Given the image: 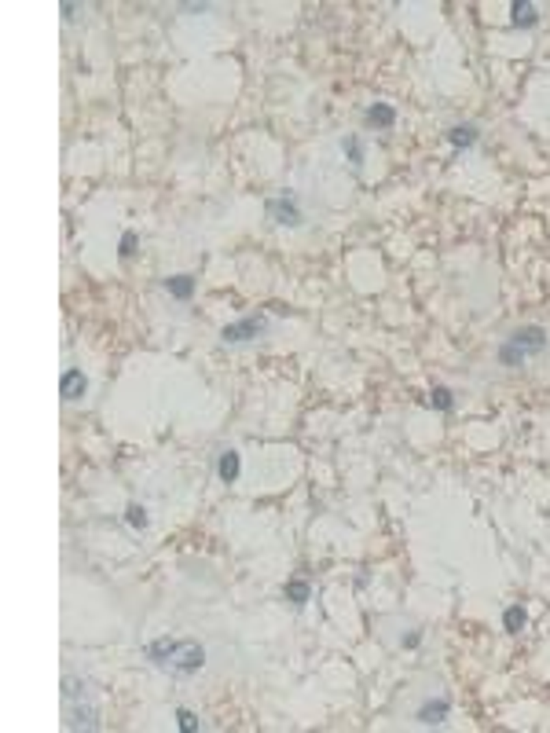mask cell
Instances as JSON below:
<instances>
[{
	"mask_svg": "<svg viewBox=\"0 0 550 733\" xmlns=\"http://www.w3.org/2000/svg\"><path fill=\"white\" fill-rule=\"evenodd\" d=\"M176 719H180V730H184V733H191V730L198 726V722H195V715H191V711H184V708L176 711Z\"/></svg>",
	"mask_w": 550,
	"mask_h": 733,
	"instance_id": "cell-18",
	"label": "cell"
},
{
	"mask_svg": "<svg viewBox=\"0 0 550 733\" xmlns=\"http://www.w3.org/2000/svg\"><path fill=\"white\" fill-rule=\"evenodd\" d=\"M125 520H129V525H132V528H147V509H143V506H136V503H132L129 509H125Z\"/></svg>",
	"mask_w": 550,
	"mask_h": 733,
	"instance_id": "cell-16",
	"label": "cell"
},
{
	"mask_svg": "<svg viewBox=\"0 0 550 733\" xmlns=\"http://www.w3.org/2000/svg\"><path fill=\"white\" fill-rule=\"evenodd\" d=\"M239 470H242V466H239V451H224V455H220L217 477H220L224 484H235V481H239Z\"/></svg>",
	"mask_w": 550,
	"mask_h": 733,
	"instance_id": "cell-6",
	"label": "cell"
},
{
	"mask_svg": "<svg viewBox=\"0 0 550 733\" xmlns=\"http://www.w3.org/2000/svg\"><path fill=\"white\" fill-rule=\"evenodd\" d=\"M118 253H121V257H132V253H136V231H125V235H121V250Z\"/></svg>",
	"mask_w": 550,
	"mask_h": 733,
	"instance_id": "cell-17",
	"label": "cell"
},
{
	"mask_svg": "<svg viewBox=\"0 0 550 733\" xmlns=\"http://www.w3.org/2000/svg\"><path fill=\"white\" fill-rule=\"evenodd\" d=\"M510 15H514V26H536V4H528V0H517V4L510 8Z\"/></svg>",
	"mask_w": 550,
	"mask_h": 733,
	"instance_id": "cell-11",
	"label": "cell"
},
{
	"mask_svg": "<svg viewBox=\"0 0 550 733\" xmlns=\"http://www.w3.org/2000/svg\"><path fill=\"white\" fill-rule=\"evenodd\" d=\"M147 656L154 664H165L173 667L176 675H195L198 667L206 664V653L198 642H173V638H162V642H151L147 645Z\"/></svg>",
	"mask_w": 550,
	"mask_h": 733,
	"instance_id": "cell-1",
	"label": "cell"
},
{
	"mask_svg": "<svg viewBox=\"0 0 550 733\" xmlns=\"http://www.w3.org/2000/svg\"><path fill=\"white\" fill-rule=\"evenodd\" d=\"M393 121H396V110L389 107V103H374V107L367 110V125H374V129H389Z\"/></svg>",
	"mask_w": 550,
	"mask_h": 733,
	"instance_id": "cell-8",
	"label": "cell"
},
{
	"mask_svg": "<svg viewBox=\"0 0 550 733\" xmlns=\"http://www.w3.org/2000/svg\"><path fill=\"white\" fill-rule=\"evenodd\" d=\"M528 623V616H525V609L521 605H514V609H506V616H503V627L510 634H521V627Z\"/></svg>",
	"mask_w": 550,
	"mask_h": 733,
	"instance_id": "cell-12",
	"label": "cell"
},
{
	"mask_svg": "<svg viewBox=\"0 0 550 733\" xmlns=\"http://www.w3.org/2000/svg\"><path fill=\"white\" fill-rule=\"evenodd\" d=\"M429 403H433V407H437V411H451V407H455V396H451V389L437 385V389L429 392Z\"/></svg>",
	"mask_w": 550,
	"mask_h": 733,
	"instance_id": "cell-14",
	"label": "cell"
},
{
	"mask_svg": "<svg viewBox=\"0 0 550 733\" xmlns=\"http://www.w3.org/2000/svg\"><path fill=\"white\" fill-rule=\"evenodd\" d=\"M448 143L459 147V151H466V147L477 143V129H473V125H455V129L448 132Z\"/></svg>",
	"mask_w": 550,
	"mask_h": 733,
	"instance_id": "cell-10",
	"label": "cell"
},
{
	"mask_svg": "<svg viewBox=\"0 0 550 733\" xmlns=\"http://www.w3.org/2000/svg\"><path fill=\"white\" fill-rule=\"evenodd\" d=\"M506 341H510L517 352H525V359H528V356H539L547 348V331H543V326H525V331L510 334Z\"/></svg>",
	"mask_w": 550,
	"mask_h": 733,
	"instance_id": "cell-3",
	"label": "cell"
},
{
	"mask_svg": "<svg viewBox=\"0 0 550 733\" xmlns=\"http://www.w3.org/2000/svg\"><path fill=\"white\" fill-rule=\"evenodd\" d=\"M84 389H88V378H84L81 370H67L62 381H59V396L62 400H81Z\"/></svg>",
	"mask_w": 550,
	"mask_h": 733,
	"instance_id": "cell-5",
	"label": "cell"
},
{
	"mask_svg": "<svg viewBox=\"0 0 550 733\" xmlns=\"http://www.w3.org/2000/svg\"><path fill=\"white\" fill-rule=\"evenodd\" d=\"M268 217L275 220V224H287V228H298L301 224V209L298 202H294V195H283V198H268Z\"/></svg>",
	"mask_w": 550,
	"mask_h": 733,
	"instance_id": "cell-4",
	"label": "cell"
},
{
	"mask_svg": "<svg viewBox=\"0 0 550 733\" xmlns=\"http://www.w3.org/2000/svg\"><path fill=\"white\" fill-rule=\"evenodd\" d=\"M264 326H268V320H264V315H246V320L224 326V331H220V337H224L228 345H242V341H253L257 334H264Z\"/></svg>",
	"mask_w": 550,
	"mask_h": 733,
	"instance_id": "cell-2",
	"label": "cell"
},
{
	"mask_svg": "<svg viewBox=\"0 0 550 733\" xmlns=\"http://www.w3.org/2000/svg\"><path fill=\"white\" fill-rule=\"evenodd\" d=\"M283 594H287L294 605H304V601L312 598V587H309L304 579H294V583H287V590H283Z\"/></svg>",
	"mask_w": 550,
	"mask_h": 733,
	"instance_id": "cell-13",
	"label": "cell"
},
{
	"mask_svg": "<svg viewBox=\"0 0 550 733\" xmlns=\"http://www.w3.org/2000/svg\"><path fill=\"white\" fill-rule=\"evenodd\" d=\"M345 154H348V162L352 165H363V143H359V136H345Z\"/></svg>",
	"mask_w": 550,
	"mask_h": 733,
	"instance_id": "cell-15",
	"label": "cell"
},
{
	"mask_svg": "<svg viewBox=\"0 0 550 733\" xmlns=\"http://www.w3.org/2000/svg\"><path fill=\"white\" fill-rule=\"evenodd\" d=\"M165 290L176 297V301H187V297L195 293V279L191 275H173V279H165Z\"/></svg>",
	"mask_w": 550,
	"mask_h": 733,
	"instance_id": "cell-9",
	"label": "cell"
},
{
	"mask_svg": "<svg viewBox=\"0 0 550 733\" xmlns=\"http://www.w3.org/2000/svg\"><path fill=\"white\" fill-rule=\"evenodd\" d=\"M448 719V700H429V704H422V711H418V722H426V726H437V722H444Z\"/></svg>",
	"mask_w": 550,
	"mask_h": 733,
	"instance_id": "cell-7",
	"label": "cell"
}]
</instances>
